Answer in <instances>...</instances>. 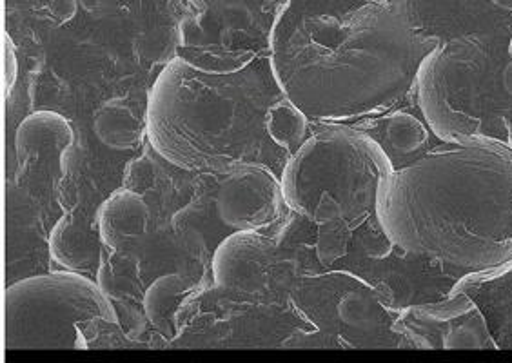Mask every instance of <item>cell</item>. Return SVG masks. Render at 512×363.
<instances>
[{
    "label": "cell",
    "mask_w": 512,
    "mask_h": 363,
    "mask_svg": "<svg viewBox=\"0 0 512 363\" xmlns=\"http://www.w3.org/2000/svg\"><path fill=\"white\" fill-rule=\"evenodd\" d=\"M433 48L384 0H287L269 64L309 120L342 124L380 117L404 100Z\"/></svg>",
    "instance_id": "cell-1"
},
{
    "label": "cell",
    "mask_w": 512,
    "mask_h": 363,
    "mask_svg": "<svg viewBox=\"0 0 512 363\" xmlns=\"http://www.w3.org/2000/svg\"><path fill=\"white\" fill-rule=\"evenodd\" d=\"M376 220L407 255L460 273L512 262V140L442 142L380 182Z\"/></svg>",
    "instance_id": "cell-2"
},
{
    "label": "cell",
    "mask_w": 512,
    "mask_h": 363,
    "mask_svg": "<svg viewBox=\"0 0 512 363\" xmlns=\"http://www.w3.org/2000/svg\"><path fill=\"white\" fill-rule=\"evenodd\" d=\"M282 99L269 55L235 73H209L177 57L149 91L146 135L160 157L186 171L258 164L278 175L291 155L269 138L266 118Z\"/></svg>",
    "instance_id": "cell-3"
},
{
    "label": "cell",
    "mask_w": 512,
    "mask_h": 363,
    "mask_svg": "<svg viewBox=\"0 0 512 363\" xmlns=\"http://www.w3.org/2000/svg\"><path fill=\"white\" fill-rule=\"evenodd\" d=\"M413 91L427 128L440 142L512 140L507 89L498 86L491 51L476 33L436 44L418 68Z\"/></svg>",
    "instance_id": "cell-4"
},
{
    "label": "cell",
    "mask_w": 512,
    "mask_h": 363,
    "mask_svg": "<svg viewBox=\"0 0 512 363\" xmlns=\"http://www.w3.org/2000/svg\"><path fill=\"white\" fill-rule=\"evenodd\" d=\"M394 169L385 149L364 129L329 124L313 131L280 173L286 206L306 218L322 195L338 202L351 231L376 218L380 182Z\"/></svg>",
    "instance_id": "cell-5"
},
{
    "label": "cell",
    "mask_w": 512,
    "mask_h": 363,
    "mask_svg": "<svg viewBox=\"0 0 512 363\" xmlns=\"http://www.w3.org/2000/svg\"><path fill=\"white\" fill-rule=\"evenodd\" d=\"M117 324L102 287L77 271L31 276L4 295V345L24 349H88L86 329Z\"/></svg>",
    "instance_id": "cell-6"
},
{
    "label": "cell",
    "mask_w": 512,
    "mask_h": 363,
    "mask_svg": "<svg viewBox=\"0 0 512 363\" xmlns=\"http://www.w3.org/2000/svg\"><path fill=\"white\" fill-rule=\"evenodd\" d=\"M287 0H184L177 57L209 73H235L269 55L271 33Z\"/></svg>",
    "instance_id": "cell-7"
},
{
    "label": "cell",
    "mask_w": 512,
    "mask_h": 363,
    "mask_svg": "<svg viewBox=\"0 0 512 363\" xmlns=\"http://www.w3.org/2000/svg\"><path fill=\"white\" fill-rule=\"evenodd\" d=\"M393 329L405 349H498L482 307L463 291L405 307Z\"/></svg>",
    "instance_id": "cell-8"
},
{
    "label": "cell",
    "mask_w": 512,
    "mask_h": 363,
    "mask_svg": "<svg viewBox=\"0 0 512 363\" xmlns=\"http://www.w3.org/2000/svg\"><path fill=\"white\" fill-rule=\"evenodd\" d=\"M282 186L271 167L247 164L227 171L217 195L220 220L237 231H258L282 215Z\"/></svg>",
    "instance_id": "cell-9"
},
{
    "label": "cell",
    "mask_w": 512,
    "mask_h": 363,
    "mask_svg": "<svg viewBox=\"0 0 512 363\" xmlns=\"http://www.w3.org/2000/svg\"><path fill=\"white\" fill-rule=\"evenodd\" d=\"M414 35L429 44L471 35L493 15L498 0H384Z\"/></svg>",
    "instance_id": "cell-10"
},
{
    "label": "cell",
    "mask_w": 512,
    "mask_h": 363,
    "mask_svg": "<svg viewBox=\"0 0 512 363\" xmlns=\"http://www.w3.org/2000/svg\"><path fill=\"white\" fill-rule=\"evenodd\" d=\"M276 262V244L258 231H237L220 242L213 255L218 289L237 295L266 291Z\"/></svg>",
    "instance_id": "cell-11"
},
{
    "label": "cell",
    "mask_w": 512,
    "mask_h": 363,
    "mask_svg": "<svg viewBox=\"0 0 512 363\" xmlns=\"http://www.w3.org/2000/svg\"><path fill=\"white\" fill-rule=\"evenodd\" d=\"M451 291L473 296L482 307L498 349L512 347V262L494 271L465 273ZM449 291V293H451Z\"/></svg>",
    "instance_id": "cell-12"
},
{
    "label": "cell",
    "mask_w": 512,
    "mask_h": 363,
    "mask_svg": "<svg viewBox=\"0 0 512 363\" xmlns=\"http://www.w3.org/2000/svg\"><path fill=\"white\" fill-rule=\"evenodd\" d=\"M149 226V207L137 191L128 187L113 193L99 209V236L115 251L144 238Z\"/></svg>",
    "instance_id": "cell-13"
},
{
    "label": "cell",
    "mask_w": 512,
    "mask_h": 363,
    "mask_svg": "<svg viewBox=\"0 0 512 363\" xmlns=\"http://www.w3.org/2000/svg\"><path fill=\"white\" fill-rule=\"evenodd\" d=\"M73 129L59 113L39 111L22 120L15 137L20 162L31 158H64L73 146Z\"/></svg>",
    "instance_id": "cell-14"
},
{
    "label": "cell",
    "mask_w": 512,
    "mask_h": 363,
    "mask_svg": "<svg viewBox=\"0 0 512 363\" xmlns=\"http://www.w3.org/2000/svg\"><path fill=\"white\" fill-rule=\"evenodd\" d=\"M91 233V226L82 218L62 216L48 236L51 258L68 271L91 273L102 258L99 242Z\"/></svg>",
    "instance_id": "cell-15"
},
{
    "label": "cell",
    "mask_w": 512,
    "mask_h": 363,
    "mask_svg": "<svg viewBox=\"0 0 512 363\" xmlns=\"http://www.w3.org/2000/svg\"><path fill=\"white\" fill-rule=\"evenodd\" d=\"M360 129H375L380 131L382 140H376L382 148L393 149L394 153L400 158H416L425 155L429 149V135L431 129L427 128L425 120H420L418 117H413L404 111H398L393 115H385L382 117H375L369 124H362L358 126Z\"/></svg>",
    "instance_id": "cell-16"
},
{
    "label": "cell",
    "mask_w": 512,
    "mask_h": 363,
    "mask_svg": "<svg viewBox=\"0 0 512 363\" xmlns=\"http://www.w3.org/2000/svg\"><path fill=\"white\" fill-rule=\"evenodd\" d=\"M186 296L188 285L178 275L160 276L149 285L144 295V311L149 324L168 340L177 336L180 307L184 305Z\"/></svg>",
    "instance_id": "cell-17"
},
{
    "label": "cell",
    "mask_w": 512,
    "mask_h": 363,
    "mask_svg": "<svg viewBox=\"0 0 512 363\" xmlns=\"http://www.w3.org/2000/svg\"><path fill=\"white\" fill-rule=\"evenodd\" d=\"M142 124L133 109L120 100L106 102L95 117V133L104 146L111 149L137 148L142 137Z\"/></svg>",
    "instance_id": "cell-18"
},
{
    "label": "cell",
    "mask_w": 512,
    "mask_h": 363,
    "mask_svg": "<svg viewBox=\"0 0 512 363\" xmlns=\"http://www.w3.org/2000/svg\"><path fill=\"white\" fill-rule=\"evenodd\" d=\"M309 118L287 99L278 100L267 111L266 131L276 146L293 155L300 148L309 131Z\"/></svg>",
    "instance_id": "cell-19"
},
{
    "label": "cell",
    "mask_w": 512,
    "mask_h": 363,
    "mask_svg": "<svg viewBox=\"0 0 512 363\" xmlns=\"http://www.w3.org/2000/svg\"><path fill=\"white\" fill-rule=\"evenodd\" d=\"M155 180V169L148 158H137L129 164L126 169V177H124V186L131 191H144L153 184Z\"/></svg>",
    "instance_id": "cell-20"
},
{
    "label": "cell",
    "mask_w": 512,
    "mask_h": 363,
    "mask_svg": "<svg viewBox=\"0 0 512 363\" xmlns=\"http://www.w3.org/2000/svg\"><path fill=\"white\" fill-rule=\"evenodd\" d=\"M4 97L8 99L11 95V89L15 86L17 80V73H19V59H17V51H15V44L11 40L10 33L4 35Z\"/></svg>",
    "instance_id": "cell-21"
},
{
    "label": "cell",
    "mask_w": 512,
    "mask_h": 363,
    "mask_svg": "<svg viewBox=\"0 0 512 363\" xmlns=\"http://www.w3.org/2000/svg\"><path fill=\"white\" fill-rule=\"evenodd\" d=\"M503 88L507 89V93L512 97V62L502 71Z\"/></svg>",
    "instance_id": "cell-22"
},
{
    "label": "cell",
    "mask_w": 512,
    "mask_h": 363,
    "mask_svg": "<svg viewBox=\"0 0 512 363\" xmlns=\"http://www.w3.org/2000/svg\"><path fill=\"white\" fill-rule=\"evenodd\" d=\"M509 51H511V53H512V37H511V42H509Z\"/></svg>",
    "instance_id": "cell-23"
}]
</instances>
